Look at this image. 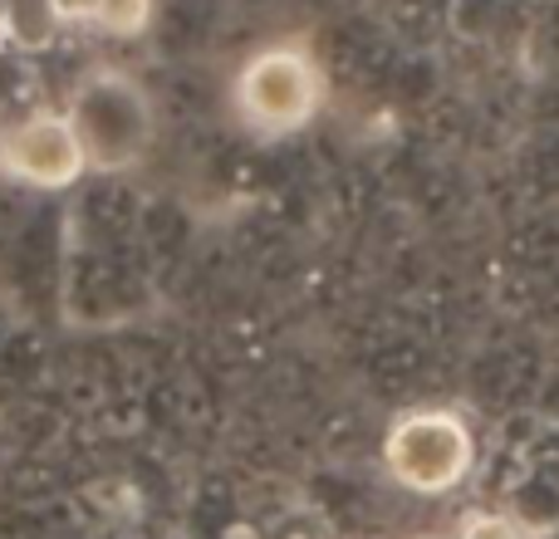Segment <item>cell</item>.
Segmentation results:
<instances>
[{"label":"cell","instance_id":"cell-1","mask_svg":"<svg viewBox=\"0 0 559 539\" xmlns=\"http://www.w3.org/2000/svg\"><path fill=\"white\" fill-rule=\"evenodd\" d=\"M69 123L84 143L88 172H128L147 157L157 137V108L153 94L138 84L128 69H94L69 98Z\"/></svg>","mask_w":559,"mask_h":539},{"label":"cell","instance_id":"cell-2","mask_svg":"<svg viewBox=\"0 0 559 539\" xmlns=\"http://www.w3.org/2000/svg\"><path fill=\"white\" fill-rule=\"evenodd\" d=\"M231 108L255 137H289L324 108V69L299 39L265 45L236 69Z\"/></svg>","mask_w":559,"mask_h":539},{"label":"cell","instance_id":"cell-3","mask_svg":"<svg viewBox=\"0 0 559 539\" xmlns=\"http://www.w3.org/2000/svg\"><path fill=\"white\" fill-rule=\"evenodd\" d=\"M383 466L413 495H452L476 471V432L452 407H413L388 427Z\"/></svg>","mask_w":559,"mask_h":539},{"label":"cell","instance_id":"cell-4","mask_svg":"<svg viewBox=\"0 0 559 539\" xmlns=\"http://www.w3.org/2000/svg\"><path fill=\"white\" fill-rule=\"evenodd\" d=\"M0 172L35 192H69L88 172L84 143H79L69 113H25L0 128Z\"/></svg>","mask_w":559,"mask_h":539},{"label":"cell","instance_id":"cell-5","mask_svg":"<svg viewBox=\"0 0 559 539\" xmlns=\"http://www.w3.org/2000/svg\"><path fill=\"white\" fill-rule=\"evenodd\" d=\"M153 5L157 0H55L64 25H84V29H98V35H114V39L143 35V29L153 25Z\"/></svg>","mask_w":559,"mask_h":539},{"label":"cell","instance_id":"cell-6","mask_svg":"<svg viewBox=\"0 0 559 539\" xmlns=\"http://www.w3.org/2000/svg\"><path fill=\"white\" fill-rule=\"evenodd\" d=\"M64 29L55 0H0V39L20 55H39L49 49Z\"/></svg>","mask_w":559,"mask_h":539},{"label":"cell","instance_id":"cell-7","mask_svg":"<svg viewBox=\"0 0 559 539\" xmlns=\"http://www.w3.org/2000/svg\"><path fill=\"white\" fill-rule=\"evenodd\" d=\"M452 539H525V525L515 515H472Z\"/></svg>","mask_w":559,"mask_h":539}]
</instances>
